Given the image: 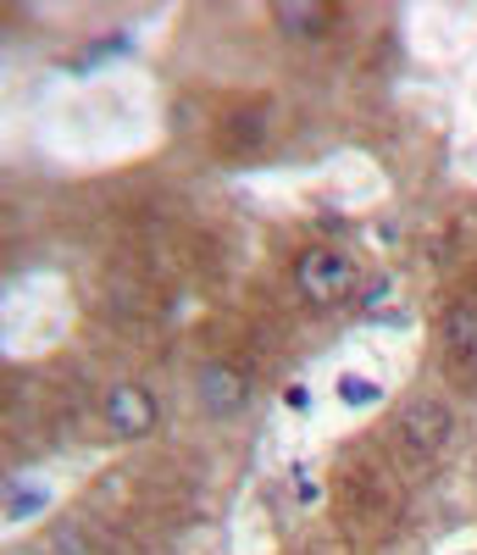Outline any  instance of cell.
<instances>
[{"instance_id": "obj_1", "label": "cell", "mask_w": 477, "mask_h": 555, "mask_svg": "<svg viewBox=\"0 0 477 555\" xmlns=\"http://www.w3.org/2000/svg\"><path fill=\"white\" fill-rule=\"evenodd\" d=\"M295 284H300V295L306 300H322V306H333V300H345L350 289H356V261L345 256V250H306L300 256V267H295Z\"/></svg>"}, {"instance_id": "obj_2", "label": "cell", "mask_w": 477, "mask_h": 555, "mask_svg": "<svg viewBox=\"0 0 477 555\" xmlns=\"http://www.w3.org/2000/svg\"><path fill=\"white\" fill-rule=\"evenodd\" d=\"M101 416L117 439H145L156 428V395L139 389V384H117L106 400H101Z\"/></svg>"}, {"instance_id": "obj_3", "label": "cell", "mask_w": 477, "mask_h": 555, "mask_svg": "<svg viewBox=\"0 0 477 555\" xmlns=\"http://www.w3.org/2000/svg\"><path fill=\"white\" fill-rule=\"evenodd\" d=\"M450 434H455V416L444 400H411L405 405V444L416 455H439Z\"/></svg>"}, {"instance_id": "obj_4", "label": "cell", "mask_w": 477, "mask_h": 555, "mask_svg": "<svg viewBox=\"0 0 477 555\" xmlns=\"http://www.w3.org/2000/svg\"><path fill=\"white\" fill-rule=\"evenodd\" d=\"M201 400H206L211 416H233L238 405L250 400V389H245V378H238L233 366H206L201 373Z\"/></svg>"}, {"instance_id": "obj_5", "label": "cell", "mask_w": 477, "mask_h": 555, "mask_svg": "<svg viewBox=\"0 0 477 555\" xmlns=\"http://www.w3.org/2000/svg\"><path fill=\"white\" fill-rule=\"evenodd\" d=\"M444 345H450V366L455 373H477V311L455 306L444 322Z\"/></svg>"}, {"instance_id": "obj_6", "label": "cell", "mask_w": 477, "mask_h": 555, "mask_svg": "<svg viewBox=\"0 0 477 555\" xmlns=\"http://www.w3.org/2000/svg\"><path fill=\"white\" fill-rule=\"evenodd\" d=\"M322 23H327L322 7H300V0H283V7H278V28H289L295 39H317Z\"/></svg>"}, {"instance_id": "obj_7", "label": "cell", "mask_w": 477, "mask_h": 555, "mask_svg": "<svg viewBox=\"0 0 477 555\" xmlns=\"http://www.w3.org/2000/svg\"><path fill=\"white\" fill-rule=\"evenodd\" d=\"M339 400H345V405H377V400H384V389H377V378L345 373V378H339Z\"/></svg>"}, {"instance_id": "obj_8", "label": "cell", "mask_w": 477, "mask_h": 555, "mask_svg": "<svg viewBox=\"0 0 477 555\" xmlns=\"http://www.w3.org/2000/svg\"><path fill=\"white\" fill-rule=\"evenodd\" d=\"M39 505H44V494H39V489H17V494H7V517H12V522H23V517H34V512H39Z\"/></svg>"}, {"instance_id": "obj_9", "label": "cell", "mask_w": 477, "mask_h": 555, "mask_svg": "<svg viewBox=\"0 0 477 555\" xmlns=\"http://www.w3.org/2000/svg\"><path fill=\"white\" fill-rule=\"evenodd\" d=\"M295 478H300V483H295V489H300V500H317V483H311V473H306V467H300V473H295Z\"/></svg>"}]
</instances>
